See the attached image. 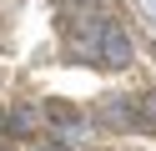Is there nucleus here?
Returning a JSON list of instances; mask_svg holds the SVG:
<instances>
[{
	"instance_id": "obj_6",
	"label": "nucleus",
	"mask_w": 156,
	"mask_h": 151,
	"mask_svg": "<svg viewBox=\"0 0 156 151\" xmlns=\"http://www.w3.org/2000/svg\"><path fill=\"white\" fill-rule=\"evenodd\" d=\"M0 126H5V116H0Z\"/></svg>"
},
{
	"instance_id": "obj_1",
	"label": "nucleus",
	"mask_w": 156,
	"mask_h": 151,
	"mask_svg": "<svg viewBox=\"0 0 156 151\" xmlns=\"http://www.w3.org/2000/svg\"><path fill=\"white\" fill-rule=\"evenodd\" d=\"M131 35L121 30V20H101V40H96V66L106 70H126L131 66Z\"/></svg>"
},
{
	"instance_id": "obj_3",
	"label": "nucleus",
	"mask_w": 156,
	"mask_h": 151,
	"mask_svg": "<svg viewBox=\"0 0 156 151\" xmlns=\"http://www.w3.org/2000/svg\"><path fill=\"white\" fill-rule=\"evenodd\" d=\"M45 116H51L55 126H81V111L66 106V101H45Z\"/></svg>"
},
{
	"instance_id": "obj_5",
	"label": "nucleus",
	"mask_w": 156,
	"mask_h": 151,
	"mask_svg": "<svg viewBox=\"0 0 156 151\" xmlns=\"http://www.w3.org/2000/svg\"><path fill=\"white\" fill-rule=\"evenodd\" d=\"M35 151H61V146H35Z\"/></svg>"
},
{
	"instance_id": "obj_2",
	"label": "nucleus",
	"mask_w": 156,
	"mask_h": 151,
	"mask_svg": "<svg viewBox=\"0 0 156 151\" xmlns=\"http://www.w3.org/2000/svg\"><path fill=\"white\" fill-rule=\"evenodd\" d=\"M101 121H106V126H126V131H131V126H141V101L111 96V101L101 106Z\"/></svg>"
},
{
	"instance_id": "obj_4",
	"label": "nucleus",
	"mask_w": 156,
	"mask_h": 151,
	"mask_svg": "<svg viewBox=\"0 0 156 151\" xmlns=\"http://www.w3.org/2000/svg\"><path fill=\"white\" fill-rule=\"evenodd\" d=\"M5 126H10L15 136H30V131L41 126V116H35V111H15V116H5Z\"/></svg>"
}]
</instances>
